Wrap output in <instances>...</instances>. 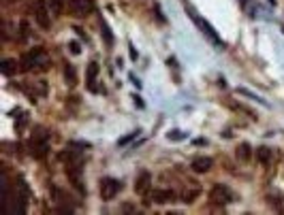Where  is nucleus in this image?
Listing matches in <instances>:
<instances>
[{
	"mask_svg": "<svg viewBox=\"0 0 284 215\" xmlns=\"http://www.w3.org/2000/svg\"><path fill=\"white\" fill-rule=\"evenodd\" d=\"M60 160L64 162V171L73 183V188L84 194V181H81V173H84V156L75 149H67V152L60 154Z\"/></svg>",
	"mask_w": 284,
	"mask_h": 215,
	"instance_id": "nucleus-1",
	"label": "nucleus"
},
{
	"mask_svg": "<svg viewBox=\"0 0 284 215\" xmlns=\"http://www.w3.org/2000/svg\"><path fill=\"white\" fill-rule=\"evenodd\" d=\"M47 152H49V141H47V135L43 130H37L30 138V154L34 156V158L43 160Z\"/></svg>",
	"mask_w": 284,
	"mask_h": 215,
	"instance_id": "nucleus-2",
	"label": "nucleus"
},
{
	"mask_svg": "<svg viewBox=\"0 0 284 215\" xmlns=\"http://www.w3.org/2000/svg\"><path fill=\"white\" fill-rule=\"evenodd\" d=\"M32 11H34V20H37V24L43 28V30H47V28L51 26V9H49V4H45L43 0H37Z\"/></svg>",
	"mask_w": 284,
	"mask_h": 215,
	"instance_id": "nucleus-3",
	"label": "nucleus"
},
{
	"mask_svg": "<svg viewBox=\"0 0 284 215\" xmlns=\"http://www.w3.org/2000/svg\"><path fill=\"white\" fill-rule=\"evenodd\" d=\"M210 200L214 202V205H229V202H233V192H231L227 185L216 183L214 188L210 190Z\"/></svg>",
	"mask_w": 284,
	"mask_h": 215,
	"instance_id": "nucleus-4",
	"label": "nucleus"
},
{
	"mask_svg": "<svg viewBox=\"0 0 284 215\" xmlns=\"http://www.w3.org/2000/svg\"><path fill=\"white\" fill-rule=\"evenodd\" d=\"M122 190V183L118 179H103L100 181V198L103 200H111L116 198V194Z\"/></svg>",
	"mask_w": 284,
	"mask_h": 215,
	"instance_id": "nucleus-5",
	"label": "nucleus"
},
{
	"mask_svg": "<svg viewBox=\"0 0 284 215\" xmlns=\"http://www.w3.org/2000/svg\"><path fill=\"white\" fill-rule=\"evenodd\" d=\"M94 9V0H69V11L75 17H86Z\"/></svg>",
	"mask_w": 284,
	"mask_h": 215,
	"instance_id": "nucleus-6",
	"label": "nucleus"
},
{
	"mask_svg": "<svg viewBox=\"0 0 284 215\" xmlns=\"http://www.w3.org/2000/svg\"><path fill=\"white\" fill-rule=\"evenodd\" d=\"M22 90L26 92L30 100H37L39 96H45L47 85L43 83V81H30V83H24V85H22Z\"/></svg>",
	"mask_w": 284,
	"mask_h": 215,
	"instance_id": "nucleus-7",
	"label": "nucleus"
},
{
	"mask_svg": "<svg viewBox=\"0 0 284 215\" xmlns=\"http://www.w3.org/2000/svg\"><path fill=\"white\" fill-rule=\"evenodd\" d=\"M150 190H152V175L143 171L137 179H135V192L141 196H145V194H150Z\"/></svg>",
	"mask_w": 284,
	"mask_h": 215,
	"instance_id": "nucleus-8",
	"label": "nucleus"
},
{
	"mask_svg": "<svg viewBox=\"0 0 284 215\" xmlns=\"http://www.w3.org/2000/svg\"><path fill=\"white\" fill-rule=\"evenodd\" d=\"M175 192L173 190H154L152 192V200L158 202V205H165V202H173Z\"/></svg>",
	"mask_w": 284,
	"mask_h": 215,
	"instance_id": "nucleus-9",
	"label": "nucleus"
},
{
	"mask_svg": "<svg viewBox=\"0 0 284 215\" xmlns=\"http://www.w3.org/2000/svg\"><path fill=\"white\" fill-rule=\"evenodd\" d=\"M212 166H214V160L205 158V156H201V158H194L192 164H190V168H192L194 173H208Z\"/></svg>",
	"mask_w": 284,
	"mask_h": 215,
	"instance_id": "nucleus-10",
	"label": "nucleus"
},
{
	"mask_svg": "<svg viewBox=\"0 0 284 215\" xmlns=\"http://www.w3.org/2000/svg\"><path fill=\"white\" fill-rule=\"evenodd\" d=\"M190 15L194 17V21H197V24L201 26V30H203L205 34H208V37H210L212 40H214V43H218V45H220V39H218V37H216V32H214V30H212V26L208 24V21H203V20H201V17H199L197 13H192V11H190Z\"/></svg>",
	"mask_w": 284,
	"mask_h": 215,
	"instance_id": "nucleus-11",
	"label": "nucleus"
},
{
	"mask_svg": "<svg viewBox=\"0 0 284 215\" xmlns=\"http://www.w3.org/2000/svg\"><path fill=\"white\" fill-rule=\"evenodd\" d=\"M96 75H98V64L96 62H90V66H88V90L96 92Z\"/></svg>",
	"mask_w": 284,
	"mask_h": 215,
	"instance_id": "nucleus-12",
	"label": "nucleus"
},
{
	"mask_svg": "<svg viewBox=\"0 0 284 215\" xmlns=\"http://www.w3.org/2000/svg\"><path fill=\"white\" fill-rule=\"evenodd\" d=\"M257 160L261 162L263 166H269L271 160H274V149H269V147H257Z\"/></svg>",
	"mask_w": 284,
	"mask_h": 215,
	"instance_id": "nucleus-13",
	"label": "nucleus"
},
{
	"mask_svg": "<svg viewBox=\"0 0 284 215\" xmlns=\"http://www.w3.org/2000/svg\"><path fill=\"white\" fill-rule=\"evenodd\" d=\"M199 194H201L199 188H184L180 192V200L186 202V205H190V202H194V198H197Z\"/></svg>",
	"mask_w": 284,
	"mask_h": 215,
	"instance_id": "nucleus-14",
	"label": "nucleus"
},
{
	"mask_svg": "<svg viewBox=\"0 0 284 215\" xmlns=\"http://www.w3.org/2000/svg\"><path fill=\"white\" fill-rule=\"evenodd\" d=\"M64 4H67V0H49V9H51V13H54V15H62Z\"/></svg>",
	"mask_w": 284,
	"mask_h": 215,
	"instance_id": "nucleus-15",
	"label": "nucleus"
},
{
	"mask_svg": "<svg viewBox=\"0 0 284 215\" xmlns=\"http://www.w3.org/2000/svg\"><path fill=\"white\" fill-rule=\"evenodd\" d=\"M237 158L239 160H250V145H248V143H241L239 145V147H237Z\"/></svg>",
	"mask_w": 284,
	"mask_h": 215,
	"instance_id": "nucleus-16",
	"label": "nucleus"
},
{
	"mask_svg": "<svg viewBox=\"0 0 284 215\" xmlns=\"http://www.w3.org/2000/svg\"><path fill=\"white\" fill-rule=\"evenodd\" d=\"M0 68H2V73L7 75V77H11V75H13V73L17 71V64H15L13 60H4V62H2V66H0Z\"/></svg>",
	"mask_w": 284,
	"mask_h": 215,
	"instance_id": "nucleus-17",
	"label": "nucleus"
},
{
	"mask_svg": "<svg viewBox=\"0 0 284 215\" xmlns=\"http://www.w3.org/2000/svg\"><path fill=\"white\" fill-rule=\"evenodd\" d=\"M64 79H67L69 85H75V83H77V75H75V68H73V66H67V68H64Z\"/></svg>",
	"mask_w": 284,
	"mask_h": 215,
	"instance_id": "nucleus-18",
	"label": "nucleus"
},
{
	"mask_svg": "<svg viewBox=\"0 0 284 215\" xmlns=\"http://www.w3.org/2000/svg\"><path fill=\"white\" fill-rule=\"evenodd\" d=\"M100 28H103V30H100V32H103V37H105V43H107L109 47H111V45H114V34H111L109 26L105 24V21H100Z\"/></svg>",
	"mask_w": 284,
	"mask_h": 215,
	"instance_id": "nucleus-19",
	"label": "nucleus"
},
{
	"mask_svg": "<svg viewBox=\"0 0 284 215\" xmlns=\"http://www.w3.org/2000/svg\"><path fill=\"white\" fill-rule=\"evenodd\" d=\"M71 51H73V54H79V45H77V43H71Z\"/></svg>",
	"mask_w": 284,
	"mask_h": 215,
	"instance_id": "nucleus-20",
	"label": "nucleus"
}]
</instances>
